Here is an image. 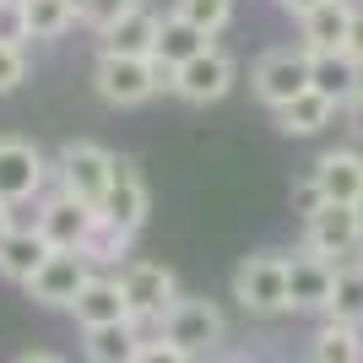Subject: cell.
<instances>
[{"mask_svg":"<svg viewBox=\"0 0 363 363\" xmlns=\"http://www.w3.org/2000/svg\"><path fill=\"white\" fill-rule=\"evenodd\" d=\"M250 87H255V98L266 108H282V104H293L303 87H309V49H266L255 60V71H250Z\"/></svg>","mask_w":363,"mask_h":363,"instance_id":"8992f818","label":"cell"},{"mask_svg":"<svg viewBox=\"0 0 363 363\" xmlns=\"http://www.w3.org/2000/svg\"><path fill=\"white\" fill-rule=\"evenodd\" d=\"M147 206H152V190H147V179H141V168L130 163V157H114V174H108L104 201H98V217H108V223L125 228V233H136V228L147 223Z\"/></svg>","mask_w":363,"mask_h":363,"instance_id":"30bf717a","label":"cell"},{"mask_svg":"<svg viewBox=\"0 0 363 363\" xmlns=\"http://www.w3.org/2000/svg\"><path fill=\"white\" fill-rule=\"evenodd\" d=\"M298 28H303V49L309 55H336L352 28V0H320L315 11L298 16Z\"/></svg>","mask_w":363,"mask_h":363,"instance_id":"2e32d148","label":"cell"},{"mask_svg":"<svg viewBox=\"0 0 363 363\" xmlns=\"http://www.w3.org/2000/svg\"><path fill=\"white\" fill-rule=\"evenodd\" d=\"M87 277H92V260L82 255V250H55L22 288H28V298L44 303V309H71L76 293L87 288Z\"/></svg>","mask_w":363,"mask_h":363,"instance_id":"9c48e42d","label":"cell"},{"mask_svg":"<svg viewBox=\"0 0 363 363\" xmlns=\"http://www.w3.org/2000/svg\"><path fill=\"white\" fill-rule=\"evenodd\" d=\"M120 293H125V309H130L136 325H163V315L179 298V282H174V272H168L163 260H125Z\"/></svg>","mask_w":363,"mask_h":363,"instance_id":"3957f363","label":"cell"},{"mask_svg":"<svg viewBox=\"0 0 363 363\" xmlns=\"http://www.w3.org/2000/svg\"><path fill=\"white\" fill-rule=\"evenodd\" d=\"M33 28H28V6L22 0H0V44H22L28 49Z\"/></svg>","mask_w":363,"mask_h":363,"instance_id":"f1b7e54d","label":"cell"},{"mask_svg":"<svg viewBox=\"0 0 363 363\" xmlns=\"http://www.w3.org/2000/svg\"><path fill=\"white\" fill-rule=\"evenodd\" d=\"M22 6H28L33 38H60V33L76 22V6H71V0H22Z\"/></svg>","mask_w":363,"mask_h":363,"instance_id":"484cf974","label":"cell"},{"mask_svg":"<svg viewBox=\"0 0 363 363\" xmlns=\"http://www.w3.org/2000/svg\"><path fill=\"white\" fill-rule=\"evenodd\" d=\"M130 239H136V233H125V228H114L108 217H98L92 233H87V244H82V255H87L92 266H114V260L130 250Z\"/></svg>","mask_w":363,"mask_h":363,"instance_id":"d4e9b609","label":"cell"},{"mask_svg":"<svg viewBox=\"0 0 363 363\" xmlns=\"http://www.w3.org/2000/svg\"><path fill=\"white\" fill-rule=\"evenodd\" d=\"M157 336L174 342V347H184L190 358H201V352L223 347L228 325H223V309H217L212 298H184V293H179L174 309L163 315V325H157Z\"/></svg>","mask_w":363,"mask_h":363,"instance_id":"5b68a950","label":"cell"},{"mask_svg":"<svg viewBox=\"0 0 363 363\" xmlns=\"http://www.w3.org/2000/svg\"><path fill=\"white\" fill-rule=\"evenodd\" d=\"M92 223H98V206H92V201L71 196V190H55V196L38 206V223L33 228H38L55 250H82L87 233H92Z\"/></svg>","mask_w":363,"mask_h":363,"instance_id":"7c38bea8","label":"cell"},{"mask_svg":"<svg viewBox=\"0 0 363 363\" xmlns=\"http://www.w3.org/2000/svg\"><path fill=\"white\" fill-rule=\"evenodd\" d=\"M315 363H363V325L325 320L315 331Z\"/></svg>","mask_w":363,"mask_h":363,"instance_id":"603a6c76","label":"cell"},{"mask_svg":"<svg viewBox=\"0 0 363 363\" xmlns=\"http://www.w3.org/2000/svg\"><path fill=\"white\" fill-rule=\"evenodd\" d=\"M277 6H282V11H293V16H303V11H315L320 0H277Z\"/></svg>","mask_w":363,"mask_h":363,"instance_id":"d590c367","label":"cell"},{"mask_svg":"<svg viewBox=\"0 0 363 363\" xmlns=\"http://www.w3.org/2000/svg\"><path fill=\"white\" fill-rule=\"evenodd\" d=\"M342 49L363 65V6H352V28H347V44H342Z\"/></svg>","mask_w":363,"mask_h":363,"instance_id":"836d02e7","label":"cell"},{"mask_svg":"<svg viewBox=\"0 0 363 363\" xmlns=\"http://www.w3.org/2000/svg\"><path fill=\"white\" fill-rule=\"evenodd\" d=\"M272 114H277V130H282V136H320V130H325V125H331L336 114H342V108H336L331 98H325V92L303 87L298 98H293V104L272 108Z\"/></svg>","mask_w":363,"mask_h":363,"instance_id":"ffe728a7","label":"cell"},{"mask_svg":"<svg viewBox=\"0 0 363 363\" xmlns=\"http://www.w3.org/2000/svg\"><path fill=\"white\" fill-rule=\"evenodd\" d=\"M352 260H358V266H363V250H358V255H352Z\"/></svg>","mask_w":363,"mask_h":363,"instance_id":"74e56055","label":"cell"},{"mask_svg":"<svg viewBox=\"0 0 363 363\" xmlns=\"http://www.w3.org/2000/svg\"><path fill=\"white\" fill-rule=\"evenodd\" d=\"M157 28H163V16L152 11L147 0H136V6H130V11L114 22V28L98 33V44H104V55H152Z\"/></svg>","mask_w":363,"mask_h":363,"instance_id":"9a60e30c","label":"cell"},{"mask_svg":"<svg viewBox=\"0 0 363 363\" xmlns=\"http://www.w3.org/2000/svg\"><path fill=\"white\" fill-rule=\"evenodd\" d=\"M71 6H76V11H82V0H71Z\"/></svg>","mask_w":363,"mask_h":363,"instance_id":"f35d334b","label":"cell"},{"mask_svg":"<svg viewBox=\"0 0 363 363\" xmlns=\"http://www.w3.org/2000/svg\"><path fill=\"white\" fill-rule=\"evenodd\" d=\"M325 320L363 325V266H358V260L336 266V288H331V303H325Z\"/></svg>","mask_w":363,"mask_h":363,"instance_id":"cb8c5ba5","label":"cell"},{"mask_svg":"<svg viewBox=\"0 0 363 363\" xmlns=\"http://www.w3.org/2000/svg\"><path fill=\"white\" fill-rule=\"evenodd\" d=\"M16 363H65V358H60V352H22Z\"/></svg>","mask_w":363,"mask_h":363,"instance_id":"8d00e7d4","label":"cell"},{"mask_svg":"<svg viewBox=\"0 0 363 363\" xmlns=\"http://www.w3.org/2000/svg\"><path fill=\"white\" fill-rule=\"evenodd\" d=\"M309 87L325 92V98L342 108L347 98L363 92V65L352 60L347 49H336V55H309Z\"/></svg>","mask_w":363,"mask_h":363,"instance_id":"e0dca14e","label":"cell"},{"mask_svg":"<svg viewBox=\"0 0 363 363\" xmlns=\"http://www.w3.org/2000/svg\"><path fill=\"white\" fill-rule=\"evenodd\" d=\"M309 174L320 179L325 201H336V206H363V152H358V147H331V152H320Z\"/></svg>","mask_w":363,"mask_h":363,"instance_id":"4fadbf2b","label":"cell"},{"mask_svg":"<svg viewBox=\"0 0 363 363\" xmlns=\"http://www.w3.org/2000/svg\"><path fill=\"white\" fill-rule=\"evenodd\" d=\"M22 82H28V49L22 44H0V98L16 92Z\"/></svg>","mask_w":363,"mask_h":363,"instance_id":"f546056e","label":"cell"},{"mask_svg":"<svg viewBox=\"0 0 363 363\" xmlns=\"http://www.w3.org/2000/svg\"><path fill=\"white\" fill-rule=\"evenodd\" d=\"M206 44H212V38H206L196 22H184V16L168 11V16H163V28H157V44H152V60L168 65V71H179V65H184V60H196Z\"/></svg>","mask_w":363,"mask_h":363,"instance_id":"7402d4cb","label":"cell"},{"mask_svg":"<svg viewBox=\"0 0 363 363\" xmlns=\"http://www.w3.org/2000/svg\"><path fill=\"white\" fill-rule=\"evenodd\" d=\"M168 65H157L152 55H98V65H92V87H98V98L114 108H136L147 104V98H157V92L168 87Z\"/></svg>","mask_w":363,"mask_h":363,"instance_id":"6da1fadb","label":"cell"},{"mask_svg":"<svg viewBox=\"0 0 363 363\" xmlns=\"http://www.w3.org/2000/svg\"><path fill=\"white\" fill-rule=\"evenodd\" d=\"M233 82H239L233 55H228V49H217V44H206L196 60H184L179 71L168 76V92H174V98H184V104H196V108H206V104H223L228 92H233Z\"/></svg>","mask_w":363,"mask_h":363,"instance_id":"277c9868","label":"cell"},{"mask_svg":"<svg viewBox=\"0 0 363 363\" xmlns=\"http://www.w3.org/2000/svg\"><path fill=\"white\" fill-rule=\"evenodd\" d=\"M342 120H347V136H352V141H358V147H363V92H358V98H347V104H342Z\"/></svg>","mask_w":363,"mask_h":363,"instance_id":"d6a6232c","label":"cell"},{"mask_svg":"<svg viewBox=\"0 0 363 363\" xmlns=\"http://www.w3.org/2000/svg\"><path fill=\"white\" fill-rule=\"evenodd\" d=\"M320 206H331V201H325V190H320V179H315V174L293 184V212H298L303 223H309V217H315Z\"/></svg>","mask_w":363,"mask_h":363,"instance_id":"4dcf8cb0","label":"cell"},{"mask_svg":"<svg viewBox=\"0 0 363 363\" xmlns=\"http://www.w3.org/2000/svg\"><path fill=\"white\" fill-rule=\"evenodd\" d=\"M49 255H55V244H49L33 223H28V228H11V239L0 244V277H11V282H28V277L38 272Z\"/></svg>","mask_w":363,"mask_h":363,"instance_id":"44dd1931","label":"cell"},{"mask_svg":"<svg viewBox=\"0 0 363 363\" xmlns=\"http://www.w3.org/2000/svg\"><path fill=\"white\" fill-rule=\"evenodd\" d=\"M11 228H16V206H6V201H0V244L11 239Z\"/></svg>","mask_w":363,"mask_h":363,"instance_id":"e575fe53","label":"cell"},{"mask_svg":"<svg viewBox=\"0 0 363 363\" xmlns=\"http://www.w3.org/2000/svg\"><path fill=\"white\" fill-rule=\"evenodd\" d=\"M108 174H114V152L98 147V141H65L60 157H55V179H60V190L92 201V206L104 201Z\"/></svg>","mask_w":363,"mask_h":363,"instance_id":"52a82bcc","label":"cell"},{"mask_svg":"<svg viewBox=\"0 0 363 363\" xmlns=\"http://www.w3.org/2000/svg\"><path fill=\"white\" fill-rule=\"evenodd\" d=\"M141 342H147V336H141L136 320H114V325H87V331H82L87 363H136Z\"/></svg>","mask_w":363,"mask_h":363,"instance_id":"d6986e66","label":"cell"},{"mask_svg":"<svg viewBox=\"0 0 363 363\" xmlns=\"http://www.w3.org/2000/svg\"><path fill=\"white\" fill-rule=\"evenodd\" d=\"M136 0H82V11H76V22H87L92 33H104V28H114L125 11H130Z\"/></svg>","mask_w":363,"mask_h":363,"instance_id":"83f0119b","label":"cell"},{"mask_svg":"<svg viewBox=\"0 0 363 363\" xmlns=\"http://www.w3.org/2000/svg\"><path fill=\"white\" fill-rule=\"evenodd\" d=\"M174 16L196 22L206 38H217V33L233 22V0H174Z\"/></svg>","mask_w":363,"mask_h":363,"instance_id":"4316f807","label":"cell"},{"mask_svg":"<svg viewBox=\"0 0 363 363\" xmlns=\"http://www.w3.org/2000/svg\"><path fill=\"white\" fill-rule=\"evenodd\" d=\"M303 250L320 260H336L342 266V255H358L363 250V206H320L309 223H303Z\"/></svg>","mask_w":363,"mask_h":363,"instance_id":"ba28073f","label":"cell"},{"mask_svg":"<svg viewBox=\"0 0 363 363\" xmlns=\"http://www.w3.org/2000/svg\"><path fill=\"white\" fill-rule=\"evenodd\" d=\"M233 298H239V309L250 320L288 315V255L260 250V255L239 260V272H233Z\"/></svg>","mask_w":363,"mask_h":363,"instance_id":"7a4b0ae2","label":"cell"},{"mask_svg":"<svg viewBox=\"0 0 363 363\" xmlns=\"http://www.w3.org/2000/svg\"><path fill=\"white\" fill-rule=\"evenodd\" d=\"M331 288H336V260H320V255H293L288 260V309L303 315V309H320L331 303Z\"/></svg>","mask_w":363,"mask_h":363,"instance_id":"5bb4252c","label":"cell"},{"mask_svg":"<svg viewBox=\"0 0 363 363\" xmlns=\"http://www.w3.org/2000/svg\"><path fill=\"white\" fill-rule=\"evenodd\" d=\"M136 363H196L184 347H174V342H163V336H147L136 352Z\"/></svg>","mask_w":363,"mask_h":363,"instance_id":"1f68e13d","label":"cell"},{"mask_svg":"<svg viewBox=\"0 0 363 363\" xmlns=\"http://www.w3.org/2000/svg\"><path fill=\"white\" fill-rule=\"evenodd\" d=\"M49 168H44V152L22 136H0V201L6 206H22L44 190Z\"/></svg>","mask_w":363,"mask_h":363,"instance_id":"8fae6325","label":"cell"},{"mask_svg":"<svg viewBox=\"0 0 363 363\" xmlns=\"http://www.w3.org/2000/svg\"><path fill=\"white\" fill-rule=\"evenodd\" d=\"M76 325L87 331V325H114V320H130V309H125V293H120V277H87V288L76 293L71 303Z\"/></svg>","mask_w":363,"mask_h":363,"instance_id":"ac0fdd59","label":"cell"}]
</instances>
